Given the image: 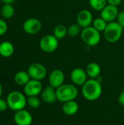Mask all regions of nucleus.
<instances>
[{"mask_svg":"<svg viewBox=\"0 0 124 125\" xmlns=\"http://www.w3.org/2000/svg\"><path fill=\"white\" fill-rule=\"evenodd\" d=\"M82 94L85 99L89 101L98 100L102 94L101 82L97 79H88L82 86Z\"/></svg>","mask_w":124,"mask_h":125,"instance_id":"f257e3e1","label":"nucleus"},{"mask_svg":"<svg viewBox=\"0 0 124 125\" xmlns=\"http://www.w3.org/2000/svg\"><path fill=\"white\" fill-rule=\"evenodd\" d=\"M6 100L9 108L15 112L25 109L27 105V98L26 94L19 91H12L10 92Z\"/></svg>","mask_w":124,"mask_h":125,"instance_id":"f03ea898","label":"nucleus"},{"mask_svg":"<svg viewBox=\"0 0 124 125\" xmlns=\"http://www.w3.org/2000/svg\"><path fill=\"white\" fill-rule=\"evenodd\" d=\"M56 89L57 100L63 103L67 101L75 100L78 94V90L75 84L64 83Z\"/></svg>","mask_w":124,"mask_h":125,"instance_id":"7ed1b4c3","label":"nucleus"},{"mask_svg":"<svg viewBox=\"0 0 124 125\" xmlns=\"http://www.w3.org/2000/svg\"><path fill=\"white\" fill-rule=\"evenodd\" d=\"M124 28L117 22L113 21L108 23L104 31V37L110 43H115L120 40L122 37Z\"/></svg>","mask_w":124,"mask_h":125,"instance_id":"20e7f679","label":"nucleus"},{"mask_svg":"<svg viewBox=\"0 0 124 125\" xmlns=\"http://www.w3.org/2000/svg\"><path fill=\"white\" fill-rule=\"evenodd\" d=\"M101 32L97 31L92 26L84 28L80 33L82 41L89 47H94L99 45L101 40Z\"/></svg>","mask_w":124,"mask_h":125,"instance_id":"39448f33","label":"nucleus"},{"mask_svg":"<svg viewBox=\"0 0 124 125\" xmlns=\"http://www.w3.org/2000/svg\"><path fill=\"white\" fill-rule=\"evenodd\" d=\"M59 45L58 40L53 34H46L43 36L39 41L40 49L48 53H50L57 50Z\"/></svg>","mask_w":124,"mask_h":125,"instance_id":"423d86ee","label":"nucleus"},{"mask_svg":"<svg viewBox=\"0 0 124 125\" xmlns=\"http://www.w3.org/2000/svg\"><path fill=\"white\" fill-rule=\"evenodd\" d=\"M27 72L31 78V79H34L37 81H42L45 78L48 74L46 67L41 63L35 62L32 63L28 67Z\"/></svg>","mask_w":124,"mask_h":125,"instance_id":"0eeeda50","label":"nucleus"},{"mask_svg":"<svg viewBox=\"0 0 124 125\" xmlns=\"http://www.w3.org/2000/svg\"><path fill=\"white\" fill-rule=\"evenodd\" d=\"M42 84L40 81L31 79L24 86L23 92L26 96H38L42 91Z\"/></svg>","mask_w":124,"mask_h":125,"instance_id":"6e6552de","label":"nucleus"},{"mask_svg":"<svg viewBox=\"0 0 124 125\" xmlns=\"http://www.w3.org/2000/svg\"><path fill=\"white\" fill-rule=\"evenodd\" d=\"M42 25L41 21L36 18H29L26 19L23 24V31L29 34H36L40 31Z\"/></svg>","mask_w":124,"mask_h":125,"instance_id":"1a4fd4ad","label":"nucleus"},{"mask_svg":"<svg viewBox=\"0 0 124 125\" xmlns=\"http://www.w3.org/2000/svg\"><path fill=\"white\" fill-rule=\"evenodd\" d=\"M77 23L82 28H86L92 26L94 21V17L91 12L87 9L81 10L78 12L76 18Z\"/></svg>","mask_w":124,"mask_h":125,"instance_id":"9d476101","label":"nucleus"},{"mask_svg":"<svg viewBox=\"0 0 124 125\" xmlns=\"http://www.w3.org/2000/svg\"><path fill=\"white\" fill-rule=\"evenodd\" d=\"M119 10L118 7L107 4L102 11H100V17L102 18L107 23L115 21L117 19Z\"/></svg>","mask_w":124,"mask_h":125,"instance_id":"9b49d317","label":"nucleus"},{"mask_svg":"<svg viewBox=\"0 0 124 125\" xmlns=\"http://www.w3.org/2000/svg\"><path fill=\"white\" fill-rule=\"evenodd\" d=\"M71 80L75 86H83L88 81L86 71L80 67L73 69L70 74Z\"/></svg>","mask_w":124,"mask_h":125,"instance_id":"f8f14e48","label":"nucleus"},{"mask_svg":"<svg viewBox=\"0 0 124 125\" xmlns=\"http://www.w3.org/2000/svg\"><path fill=\"white\" fill-rule=\"evenodd\" d=\"M13 119L17 125H31L33 122L32 115L26 109L16 111Z\"/></svg>","mask_w":124,"mask_h":125,"instance_id":"ddd939ff","label":"nucleus"},{"mask_svg":"<svg viewBox=\"0 0 124 125\" xmlns=\"http://www.w3.org/2000/svg\"><path fill=\"white\" fill-rule=\"evenodd\" d=\"M64 80H65L64 73L61 70L59 69L53 70L50 73L48 77L50 85L55 89H57L61 85H63L64 83Z\"/></svg>","mask_w":124,"mask_h":125,"instance_id":"4468645a","label":"nucleus"},{"mask_svg":"<svg viewBox=\"0 0 124 125\" xmlns=\"http://www.w3.org/2000/svg\"><path fill=\"white\" fill-rule=\"evenodd\" d=\"M41 97L43 102L48 104H53L56 103L57 100L56 89L53 86H48L42 89L41 92Z\"/></svg>","mask_w":124,"mask_h":125,"instance_id":"2eb2a0df","label":"nucleus"},{"mask_svg":"<svg viewBox=\"0 0 124 125\" xmlns=\"http://www.w3.org/2000/svg\"><path fill=\"white\" fill-rule=\"evenodd\" d=\"M79 110V105L75 100L67 101L63 103L62 112L67 116H74Z\"/></svg>","mask_w":124,"mask_h":125,"instance_id":"dca6fc26","label":"nucleus"},{"mask_svg":"<svg viewBox=\"0 0 124 125\" xmlns=\"http://www.w3.org/2000/svg\"><path fill=\"white\" fill-rule=\"evenodd\" d=\"M88 77L91 79H96L101 73V67L98 63L90 62L86 69Z\"/></svg>","mask_w":124,"mask_h":125,"instance_id":"f3484780","label":"nucleus"},{"mask_svg":"<svg viewBox=\"0 0 124 125\" xmlns=\"http://www.w3.org/2000/svg\"><path fill=\"white\" fill-rule=\"evenodd\" d=\"M15 51L14 45L9 41H4L0 43V56L4 58L10 57Z\"/></svg>","mask_w":124,"mask_h":125,"instance_id":"a211bd4d","label":"nucleus"},{"mask_svg":"<svg viewBox=\"0 0 124 125\" xmlns=\"http://www.w3.org/2000/svg\"><path fill=\"white\" fill-rule=\"evenodd\" d=\"M30 80H31V78L28 72L24 71V70L18 71V73H15L14 76V81L18 86H24Z\"/></svg>","mask_w":124,"mask_h":125,"instance_id":"6ab92c4d","label":"nucleus"},{"mask_svg":"<svg viewBox=\"0 0 124 125\" xmlns=\"http://www.w3.org/2000/svg\"><path fill=\"white\" fill-rule=\"evenodd\" d=\"M15 14V8L12 4H4L1 9V15L4 19H10Z\"/></svg>","mask_w":124,"mask_h":125,"instance_id":"aec40b11","label":"nucleus"},{"mask_svg":"<svg viewBox=\"0 0 124 125\" xmlns=\"http://www.w3.org/2000/svg\"><path fill=\"white\" fill-rule=\"evenodd\" d=\"M53 35L58 40L64 38L67 35V27L63 24H58L53 29Z\"/></svg>","mask_w":124,"mask_h":125,"instance_id":"412c9836","label":"nucleus"},{"mask_svg":"<svg viewBox=\"0 0 124 125\" xmlns=\"http://www.w3.org/2000/svg\"><path fill=\"white\" fill-rule=\"evenodd\" d=\"M107 23H108L107 21H105L102 18L99 17V18L94 19V21L92 23V26L94 28H95L99 32H104L105 29L107 27Z\"/></svg>","mask_w":124,"mask_h":125,"instance_id":"4be33fe9","label":"nucleus"},{"mask_svg":"<svg viewBox=\"0 0 124 125\" xmlns=\"http://www.w3.org/2000/svg\"><path fill=\"white\" fill-rule=\"evenodd\" d=\"M91 7L96 11H102L107 4V0H88Z\"/></svg>","mask_w":124,"mask_h":125,"instance_id":"5701e85b","label":"nucleus"},{"mask_svg":"<svg viewBox=\"0 0 124 125\" xmlns=\"http://www.w3.org/2000/svg\"><path fill=\"white\" fill-rule=\"evenodd\" d=\"M82 29H83L77 23L72 24L67 27V35L71 37H77V35L80 34Z\"/></svg>","mask_w":124,"mask_h":125,"instance_id":"b1692460","label":"nucleus"},{"mask_svg":"<svg viewBox=\"0 0 124 125\" xmlns=\"http://www.w3.org/2000/svg\"><path fill=\"white\" fill-rule=\"evenodd\" d=\"M27 105L30 108H31L33 109H37L41 105L40 99L37 96L28 97V98H27Z\"/></svg>","mask_w":124,"mask_h":125,"instance_id":"393cba45","label":"nucleus"},{"mask_svg":"<svg viewBox=\"0 0 124 125\" xmlns=\"http://www.w3.org/2000/svg\"><path fill=\"white\" fill-rule=\"evenodd\" d=\"M7 31V24L4 19L0 18V37L4 35Z\"/></svg>","mask_w":124,"mask_h":125,"instance_id":"a878e982","label":"nucleus"},{"mask_svg":"<svg viewBox=\"0 0 124 125\" xmlns=\"http://www.w3.org/2000/svg\"><path fill=\"white\" fill-rule=\"evenodd\" d=\"M9 108L8 104L6 100H3L0 98V112H4Z\"/></svg>","mask_w":124,"mask_h":125,"instance_id":"bb28decb","label":"nucleus"},{"mask_svg":"<svg viewBox=\"0 0 124 125\" xmlns=\"http://www.w3.org/2000/svg\"><path fill=\"white\" fill-rule=\"evenodd\" d=\"M117 22L124 28V11H121L119 12L118 17H117Z\"/></svg>","mask_w":124,"mask_h":125,"instance_id":"cd10ccee","label":"nucleus"},{"mask_svg":"<svg viewBox=\"0 0 124 125\" xmlns=\"http://www.w3.org/2000/svg\"><path fill=\"white\" fill-rule=\"evenodd\" d=\"M107 4L118 7V5H120L121 4L122 0H107Z\"/></svg>","mask_w":124,"mask_h":125,"instance_id":"c85d7f7f","label":"nucleus"},{"mask_svg":"<svg viewBox=\"0 0 124 125\" xmlns=\"http://www.w3.org/2000/svg\"><path fill=\"white\" fill-rule=\"evenodd\" d=\"M118 103L124 106V90L120 94L119 97H118Z\"/></svg>","mask_w":124,"mask_h":125,"instance_id":"c756f323","label":"nucleus"},{"mask_svg":"<svg viewBox=\"0 0 124 125\" xmlns=\"http://www.w3.org/2000/svg\"><path fill=\"white\" fill-rule=\"evenodd\" d=\"M16 0H1V1L4 4H12Z\"/></svg>","mask_w":124,"mask_h":125,"instance_id":"7c9ffc66","label":"nucleus"},{"mask_svg":"<svg viewBox=\"0 0 124 125\" xmlns=\"http://www.w3.org/2000/svg\"><path fill=\"white\" fill-rule=\"evenodd\" d=\"M2 94H3V86H2V85L0 83V98H1V95H2Z\"/></svg>","mask_w":124,"mask_h":125,"instance_id":"2f4dec72","label":"nucleus"}]
</instances>
